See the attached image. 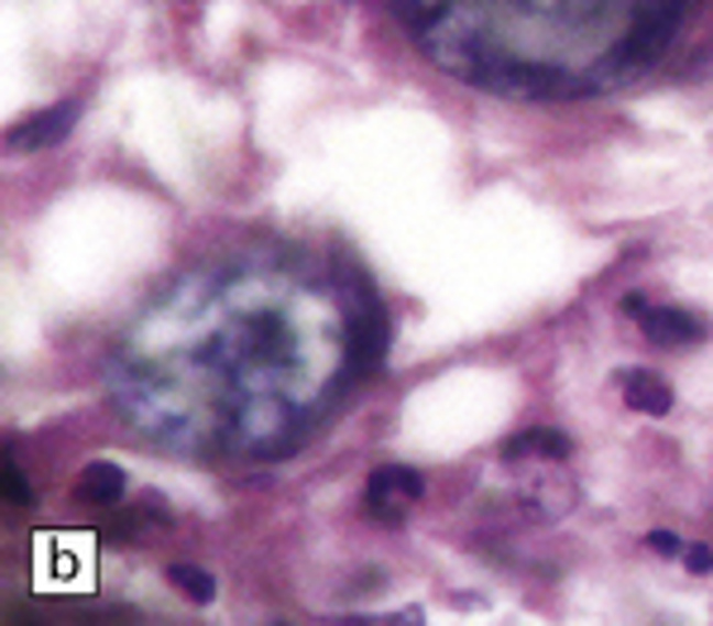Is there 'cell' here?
Here are the masks:
<instances>
[{"label":"cell","instance_id":"1","mask_svg":"<svg viewBox=\"0 0 713 626\" xmlns=\"http://www.w3.org/2000/svg\"><path fill=\"white\" fill-rule=\"evenodd\" d=\"M345 354H350L354 373H374L383 364V354H388V316H383V306L374 301V292H364V301L354 306Z\"/></svg>","mask_w":713,"mask_h":626},{"label":"cell","instance_id":"2","mask_svg":"<svg viewBox=\"0 0 713 626\" xmlns=\"http://www.w3.org/2000/svg\"><path fill=\"white\" fill-rule=\"evenodd\" d=\"M427 493V479L417 474V469H407V464H383L369 474V507L379 512V517H397V507H407V503H417V497Z\"/></svg>","mask_w":713,"mask_h":626},{"label":"cell","instance_id":"3","mask_svg":"<svg viewBox=\"0 0 713 626\" xmlns=\"http://www.w3.org/2000/svg\"><path fill=\"white\" fill-rule=\"evenodd\" d=\"M73 120H77V101H58L53 110H44V116H30L24 124H15V130H10L6 139H10V149L39 153V149L63 144L67 130H73Z\"/></svg>","mask_w":713,"mask_h":626},{"label":"cell","instance_id":"4","mask_svg":"<svg viewBox=\"0 0 713 626\" xmlns=\"http://www.w3.org/2000/svg\"><path fill=\"white\" fill-rule=\"evenodd\" d=\"M641 330H647L651 344H666V350H680V344H694L709 336V326L699 316L680 311V306H656V311H641Z\"/></svg>","mask_w":713,"mask_h":626},{"label":"cell","instance_id":"5","mask_svg":"<svg viewBox=\"0 0 713 626\" xmlns=\"http://www.w3.org/2000/svg\"><path fill=\"white\" fill-rule=\"evenodd\" d=\"M623 397H627V407L633 411H647V416H666L670 402H676L670 397V383L656 378V373H627Z\"/></svg>","mask_w":713,"mask_h":626},{"label":"cell","instance_id":"6","mask_svg":"<svg viewBox=\"0 0 713 626\" xmlns=\"http://www.w3.org/2000/svg\"><path fill=\"white\" fill-rule=\"evenodd\" d=\"M77 493L87 497V503H120V493H125V474H120L116 464H87L77 474Z\"/></svg>","mask_w":713,"mask_h":626},{"label":"cell","instance_id":"7","mask_svg":"<svg viewBox=\"0 0 713 626\" xmlns=\"http://www.w3.org/2000/svg\"><path fill=\"white\" fill-rule=\"evenodd\" d=\"M507 454H541V459H566L570 454V436H560V430H546V426H537V430H527V436H517L513 444H507Z\"/></svg>","mask_w":713,"mask_h":626},{"label":"cell","instance_id":"8","mask_svg":"<svg viewBox=\"0 0 713 626\" xmlns=\"http://www.w3.org/2000/svg\"><path fill=\"white\" fill-rule=\"evenodd\" d=\"M168 579H173L177 593H187L191 603H201V607H207L211 597H216V579L207 574V569H197V564H173Z\"/></svg>","mask_w":713,"mask_h":626},{"label":"cell","instance_id":"9","mask_svg":"<svg viewBox=\"0 0 713 626\" xmlns=\"http://www.w3.org/2000/svg\"><path fill=\"white\" fill-rule=\"evenodd\" d=\"M0 488H6V503H10V507H24V503H30V483L20 479V469L10 464V459L0 464Z\"/></svg>","mask_w":713,"mask_h":626},{"label":"cell","instance_id":"10","mask_svg":"<svg viewBox=\"0 0 713 626\" xmlns=\"http://www.w3.org/2000/svg\"><path fill=\"white\" fill-rule=\"evenodd\" d=\"M684 564H690L694 574H713V550L694 540V546H684Z\"/></svg>","mask_w":713,"mask_h":626},{"label":"cell","instance_id":"11","mask_svg":"<svg viewBox=\"0 0 713 626\" xmlns=\"http://www.w3.org/2000/svg\"><path fill=\"white\" fill-rule=\"evenodd\" d=\"M647 546H651L656 554H676V550H680V540H676V531H651V536H647Z\"/></svg>","mask_w":713,"mask_h":626}]
</instances>
